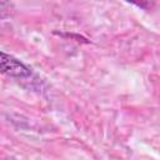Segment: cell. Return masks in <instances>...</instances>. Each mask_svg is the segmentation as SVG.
<instances>
[{"label": "cell", "instance_id": "6da1fadb", "mask_svg": "<svg viewBox=\"0 0 160 160\" xmlns=\"http://www.w3.org/2000/svg\"><path fill=\"white\" fill-rule=\"evenodd\" d=\"M0 66H1L2 74L11 78L25 79L31 75V71L28 66H25L20 60L15 59L11 55H8L4 51H1L0 54Z\"/></svg>", "mask_w": 160, "mask_h": 160}, {"label": "cell", "instance_id": "7a4b0ae2", "mask_svg": "<svg viewBox=\"0 0 160 160\" xmlns=\"http://www.w3.org/2000/svg\"><path fill=\"white\" fill-rule=\"evenodd\" d=\"M126 1L141 8L144 10H150L154 6V0H126Z\"/></svg>", "mask_w": 160, "mask_h": 160}]
</instances>
